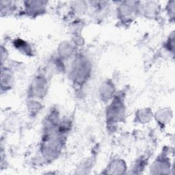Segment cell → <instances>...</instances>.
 <instances>
[{
	"label": "cell",
	"mask_w": 175,
	"mask_h": 175,
	"mask_svg": "<svg viewBox=\"0 0 175 175\" xmlns=\"http://www.w3.org/2000/svg\"><path fill=\"white\" fill-rule=\"evenodd\" d=\"M174 4L175 2L174 1H169L167 4V12H168L169 15H170V17H172L174 18Z\"/></svg>",
	"instance_id": "1"
}]
</instances>
